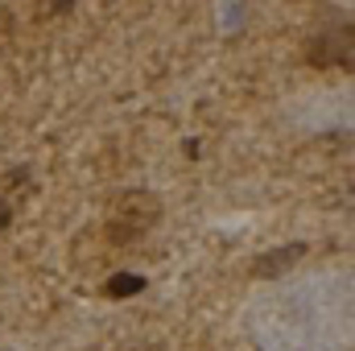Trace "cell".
Instances as JSON below:
<instances>
[{
  "instance_id": "8992f818",
  "label": "cell",
  "mask_w": 355,
  "mask_h": 351,
  "mask_svg": "<svg viewBox=\"0 0 355 351\" xmlns=\"http://www.w3.org/2000/svg\"><path fill=\"white\" fill-rule=\"evenodd\" d=\"M8 219H12V207H8V198H0V232H4Z\"/></svg>"
},
{
  "instance_id": "277c9868",
  "label": "cell",
  "mask_w": 355,
  "mask_h": 351,
  "mask_svg": "<svg viewBox=\"0 0 355 351\" xmlns=\"http://www.w3.org/2000/svg\"><path fill=\"white\" fill-rule=\"evenodd\" d=\"M145 289V277L141 273H112L107 281H103V293L112 298V302H124V298H137Z\"/></svg>"
},
{
  "instance_id": "5b68a950",
  "label": "cell",
  "mask_w": 355,
  "mask_h": 351,
  "mask_svg": "<svg viewBox=\"0 0 355 351\" xmlns=\"http://www.w3.org/2000/svg\"><path fill=\"white\" fill-rule=\"evenodd\" d=\"M75 0H37V17H54V12H71Z\"/></svg>"
},
{
  "instance_id": "3957f363",
  "label": "cell",
  "mask_w": 355,
  "mask_h": 351,
  "mask_svg": "<svg viewBox=\"0 0 355 351\" xmlns=\"http://www.w3.org/2000/svg\"><path fill=\"white\" fill-rule=\"evenodd\" d=\"M306 257V244H285V248H277V252H265V257H257L252 264V273L257 277H281L285 268H293V264Z\"/></svg>"
},
{
  "instance_id": "7a4b0ae2",
  "label": "cell",
  "mask_w": 355,
  "mask_h": 351,
  "mask_svg": "<svg viewBox=\"0 0 355 351\" xmlns=\"http://www.w3.org/2000/svg\"><path fill=\"white\" fill-rule=\"evenodd\" d=\"M306 62L318 67V71H352V25L343 29H331V33H314L306 42Z\"/></svg>"
},
{
  "instance_id": "6da1fadb",
  "label": "cell",
  "mask_w": 355,
  "mask_h": 351,
  "mask_svg": "<svg viewBox=\"0 0 355 351\" xmlns=\"http://www.w3.org/2000/svg\"><path fill=\"white\" fill-rule=\"evenodd\" d=\"M162 219V203L145 190H128L116 198L112 219H107V244H137L153 223Z\"/></svg>"
},
{
  "instance_id": "52a82bcc",
  "label": "cell",
  "mask_w": 355,
  "mask_h": 351,
  "mask_svg": "<svg viewBox=\"0 0 355 351\" xmlns=\"http://www.w3.org/2000/svg\"><path fill=\"white\" fill-rule=\"evenodd\" d=\"M12 29V17H0V42H4V33Z\"/></svg>"
}]
</instances>
